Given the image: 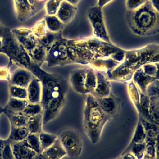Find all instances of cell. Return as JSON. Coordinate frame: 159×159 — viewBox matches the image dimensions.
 <instances>
[{
    "instance_id": "6da1fadb",
    "label": "cell",
    "mask_w": 159,
    "mask_h": 159,
    "mask_svg": "<svg viewBox=\"0 0 159 159\" xmlns=\"http://www.w3.org/2000/svg\"><path fill=\"white\" fill-rule=\"evenodd\" d=\"M27 70L40 81V103L43 109V124H47L58 115L66 103L68 91L67 81L58 73L44 71L32 61Z\"/></svg>"
},
{
    "instance_id": "7a4b0ae2",
    "label": "cell",
    "mask_w": 159,
    "mask_h": 159,
    "mask_svg": "<svg viewBox=\"0 0 159 159\" xmlns=\"http://www.w3.org/2000/svg\"><path fill=\"white\" fill-rule=\"evenodd\" d=\"M126 20L133 34L138 36H150L159 33V12L149 1L134 11H127Z\"/></svg>"
},
{
    "instance_id": "3957f363",
    "label": "cell",
    "mask_w": 159,
    "mask_h": 159,
    "mask_svg": "<svg viewBox=\"0 0 159 159\" xmlns=\"http://www.w3.org/2000/svg\"><path fill=\"white\" fill-rule=\"evenodd\" d=\"M84 96L83 128L92 144L97 143L106 124L111 119L99 106L95 97L91 93Z\"/></svg>"
},
{
    "instance_id": "277c9868",
    "label": "cell",
    "mask_w": 159,
    "mask_h": 159,
    "mask_svg": "<svg viewBox=\"0 0 159 159\" xmlns=\"http://www.w3.org/2000/svg\"><path fill=\"white\" fill-rule=\"evenodd\" d=\"M1 53L6 55L11 63H14L22 68L27 69L32 62L28 52L17 40L11 30L2 37Z\"/></svg>"
},
{
    "instance_id": "5b68a950",
    "label": "cell",
    "mask_w": 159,
    "mask_h": 159,
    "mask_svg": "<svg viewBox=\"0 0 159 159\" xmlns=\"http://www.w3.org/2000/svg\"><path fill=\"white\" fill-rule=\"evenodd\" d=\"M58 139L70 159H77L81 154L83 148V137L80 132L71 127H65L57 134Z\"/></svg>"
},
{
    "instance_id": "8992f818",
    "label": "cell",
    "mask_w": 159,
    "mask_h": 159,
    "mask_svg": "<svg viewBox=\"0 0 159 159\" xmlns=\"http://www.w3.org/2000/svg\"><path fill=\"white\" fill-rule=\"evenodd\" d=\"M47 50L45 62L48 67L64 66L73 63L68 39L59 37Z\"/></svg>"
},
{
    "instance_id": "52a82bcc",
    "label": "cell",
    "mask_w": 159,
    "mask_h": 159,
    "mask_svg": "<svg viewBox=\"0 0 159 159\" xmlns=\"http://www.w3.org/2000/svg\"><path fill=\"white\" fill-rule=\"evenodd\" d=\"M87 17L92 26L94 37L102 42L112 43L105 24L102 9L97 5L91 7L88 10Z\"/></svg>"
},
{
    "instance_id": "ba28073f",
    "label": "cell",
    "mask_w": 159,
    "mask_h": 159,
    "mask_svg": "<svg viewBox=\"0 0 159 159\" xmlns=\"http://www.w3.org/2000/svg\"><path fill=\"white\" fill-rule=\"evenodd\" d=\"M159 52V44L150 43L140 48L125 51V60L135 66L136 70L149 62L152 57Z\"/></svg>"
},
{
    "instance_id": "9c48e42d",
    "label": "cell",
    "mask_w": 159,
    "mask_h": 159,
    "mask_svg": "<svg viewBox=\"0 0 159 159\" xmlns=\"http://www.w3.org/2000/svg\"><path fill=\"white\" fill-rule=\"evenodd\" d=\"M135 70L136 68L134 65L124 60L112 70L106 71V75L109 80L129 83Z\"/></svg>"
},
{
    "instance_id": "30bf717a",
    "label": "cell",
    "mask_w": 159,
    "mask_h": 159,
    "mask_svg": "<svg viewBox=\"0 0 159 159\" xmlns=\"http://www.w3.org/2000/svg\"><path fill=\"white\" fill-rule=\"evenodd\" d=\"M95 98L102 110L111 119L117 117L122 105V100L119 98L111 93L107 96Z\"/></svg>"
},
{
    "instance_id": "8fae6325",
    "label": "cell",
    "mask_w": 159,
    "mask_h": 159,
    "mask_svg": "<svg viewBox=\"0 0 159 159\" xmlns=\"http://www.w3.org/2000/svg\"><path fill=\"white\" fill-rule=\"evenodd\" d=\"M11 31L17 40L28 53L37 45V38L33 34L31 29L20 27L14 29Z\"/></svg>"
},
{
    "instance_id": "7c38bea8",
    "label": "cell",
    "mask_w": 159,
    "mask_h": 159,
    "mask_svg": "<svg viewBox=\"0 0 159 159\" xmlns=\"http://www.w3.org/2000/svg\"><path fill=\"white\" fill-rule=\"evenodd\" d=\"M87 68H77L71 71L70 83L73 89L77 93L84 95L86 91L84 88V81Z\"/></svg>"
},
{
    "instance_id": "4fadbf2b",
    "label": "cell",
    "mask_w": 159,
    "mask_h": 159,
    "mask_svg": "<svg viewBox=\"0 0 159 159\" xmlns=\"http://www.w3.org/2000/svg\"><path fill=\"white\" fill-rule=\"evenodd\" d=\"M34 75L27 69L20 67L16 70L9 79L10 85H15L27 88Z\"/></svg>"
},
{
    "instance_id": "5bb4252c",
    "label": "cell",
    "mask_w": 159,
    "mask_h": 159,
    "mask_svg": "<svg viewBox=\"0 0 159 159\" xmlns=\"http://www.w3.org/2000/svg\"><path fill=\"white\" fill-rule=\"evenodd\" d=\"M97 82L96 88L92 94L96 98H103L111 93V85L106 75L101 71H96Z\"/></svg>"
},
{
    "instance_id": "9a60e30c",
    "label": "cell",
    "mask_w": 159,
    "mask_h": 159,
    "mask_svg": "<svg viewBox=\"0 0 159 159\" xmlns=\"http://www.w3.org/2000/svg\"><path fill=\"white\" fill-rule=\"evenodd\" d=\"M69 45L71 47L74 63L89 65V63L96 58V54L89 49L80 48L71 45Z\"/></svg>"
},
{
    "instance_id": "2e32d148",
    "label": "cell",
    "mask_w": 159,
    "mask_h": 159,
    "mask_svg": "<svg viewBox=\"0 0 159 159\" xmlns=\"http://www.w3.org/2000/svg\"><path fill=\"white\" fill-rule=\"evenodd\" d=\"M76 6H73L64 0L61 2L56 16L64 24L66 25L72 21L76 15Z\"/></svg>"
},
{
    "instance_id": "e0dca14e",
    "label": "cell",
    "mask_w": 159,
    "mask_h": 159,
    "mask_svg": "<svg viewBox=\"0 0 159 159\" xmlns=\"http://www.w3.org/2000/svg\"><path fill=\"white\" fill-rule=\"evenodd\" d=\"M15 159H32L37 153L26 144L25 140L18 142H11Z\"/></svg>"
},
{
    "instance_id": "ac0fdd59",
    "label": "cell",
    "mask_w": 159,
    "mask_h": 159,
    "mask_svg": "<svg viewBox=\"0 0 159 159\" xmlns=\"http://www.w3.org/2000/svg\"><path fill=\"white\" fill-rule=\"evenodd\" d=\"M27 98L29 103H40L42 96V86L40 81L34 76L27 87Z\"/></svg>"
},
{
    "instance_id": "d6986e66",
    "label": "cell",
    "mask_w": 159,
    "mask_h": 159,
    "mask_svg": "<svg viewBox=\"0 0 159 159\" xmlns=\"http://www.w3.org/2000/svg\"><path fill=\"white\" fill-rule=\"evenodd\" d=\"M119 63L110 57H96L89 65L96 71L106 72L112 70Z\"/></svg>"
},
{
    "instance_id": "ffe728a7",
    "label": "cell",
    "mask_w": 159,
    "mask_h": 159,
    "mask_svg": "<svg viewBox=\"0 0 159 159\" xmlns=\"http://www.w3.org/2000/svg\"><path fill=\"white\" fill-rule=\"evenodd\" d=\"M155 79V77L146 75L142 67H140L135 71L132 77V81L143 93L146 94L147 87Z\"/></svg>"
},
{
    "instance_id": "44dd1931",
    "label": "cell",
    "mask_w": 159,
    "mask_h": 159,
    "mask_svg": "<svg viewBox=\"0 0 159 159\" xmlns=\"http://www.w3.org/2000/svg\"><path fill=\"white\" fill-rule=\"evenodd\" d=\"M14 2L16 16L19 21H25L33 16L32 7L28 0H14Z\"/></svg>"
},
{
    "instance_id": "7402d4cb",
    "label": "cell",
    "mask_w": 159,
    "mask_h": 159,
    "mask_svg": "<svg viewBox=\"0 0 159 159\" xmlns=\"http://www.w3.org/2000/svg\"><path fill=\"white\" fill-rule=\"evenodd\" d=\"M42 153L47 159H61L66 156V153L58 139L51 146L44 150Z\"/></svg>"
},
{
    "instance_id": "603a6c76",
    "label": "cell",
    "mask_w": 159,
    "mask_h": 159,
    "mask_svg": "<svg viewBox=\"0 0 159 159\" xmlns=\"http://www.w3.org/2000/svg\"><path fill=\"white\" fill-rule=\"evenodd\" d=\"M4 113L8 118L11 126L16 127H26L28 117L25 116L22 112H12L5 109Z\"/></svg>"
},
{
    "instance_id": "cb8c5ba5",
    "label": "cell",
    "mask_w": 159,
    "mask_h": 159,
    "mask_svg": "<svg viewBox=\"0 0 159 159\" xmlns=\"http://www.w3.org/2000/svg\"><path fill=\"white\" fill-rule=\"evenodd\" d=\"M43 114L42 113L30 116L27 119L26 127L29 134H39L42 131Z\"/></svg>"
},
{
    "instance_id": "d4e9b609",
    "label": "cell",
    "mask_w": 159,
    "mask_h": 159,
    "mask_svg": "<svg viewBox=\"0 0 159 159\" xmlns=\"http://www.w3.org/2000/svg\"><path fill=\"white\" fill-rule=\"evenodd\" d=\"M139 120L140 121L145 130L147 135V140L156 139L159 135V126L155 123L145 119L140 115H139Z\"/></svg>"
},
{
    "instance_id": "484cf974",
    "label": "cell",
    "mask_w": 159,
    "mask_h": 159,
    "mask_svg": "<svg viewBox=\"0 0 159 159\" xmlns=\"http://www.w3.org/2000/svg\"><path fill=\"white\" fill-rule=\"evenodd\" d=\"M32 61L41 67L42 65L45 62L47 57V50L42 45L37 43V45L28 53Z\"/></svg>"
},
{
    "instance_id": "4316f807",
    "label": "cell",
    "mask_w": 159,
    "mask_h": 159,
    "mask_svg": "<svg viewBox=\"0 0 159 159\" xmlns=\"http://www.w3.org/2000/svg\"><path fill=\"white\" fill-rule=\"evenodd\" d=\"M29 132L26 127H16L11 125V132L7 140L10 142H18L24 140Z\"/></svg>"
},
{
    "instance_id": "83f0119b",
    "label": "cell",
    "mask_w": 159,
    "mask_h": 159,
    "mask_svg": "<svg viewBox=\"0 0 159 159\" xmlns=\"http://www.w3.org/2000/svg\"><path fill=\"white\" fill-rule=\"evenodd\" d=\"M47 29L48 31L57 33L61 32L64 29L65 24H64L56 15L48 16L46 15L43 18Z\"/></svg>"
},
{
    "instance_id": "f1b7e54d",
    "label": "cell",
    "mask_w": 159,
    "mask_h": 159,
    "mask_svg": "<svg viewBox=\"0 0 159 159\" xmlns=\"http://www.w3.org/2000/svg\"><path fill=\"white\" fill-rule=\"evenodd\" d=\"M149 104H150V99L149 97L142 92L139 106L137 109L138 111L139 115H140L142 117L145 119L152 122L149 114Z\"/></svg>"
},
{
    "instance_id": "f546056e",
    "label": "cell",
    "mask_w": 159,
    "mask_h": 159,
    "mask_svg": "<svg viewBox=\"0 0 159 159\" xmlns=\"http://www.w3.org/2000/svg\"><path fill=\"white\" fill-rule=\"evenodd\" d=\"M61 36H62L61 32L54 33L48 31L42 37L37 39V43L43 46L47 50Z\"/></svg>"
},
{
    "instance_id": "4dcf8cb0",
    "label": "cell",
    "mask_w": 159,
    "mask_h": 159,
    "mask_svg": "<svg viewBox=\"0 0 159 159\" xmlns=\"http://www.w3.org/2000/svg\"><path fill=\"white\" fill-rule=\"evenodd\" d=\"M121 50L120 48L112 43L103 42L98 50L96 57H111L116 52Z\"/></svg>"
},
{
    "instance_id": "1f68e13d",
    "label": "cell",
    "mask_w": 159,
    "mask_h": 159,
    "mask_svg": "<svg viewBox=\"0 0 159 159\" xmlns=\"http://www.w3.org/2000/svg\"><path fill=\"white\" fill-rule=\"evenodd\" d=\"M28 104L29 102L27 99H19L9 97L4 108L12 112H22Z\"/></svg>"
},
{
    "instance_id": "d6a6232c",
    "label": "cell",
    "mask_w": 159,
    "mask_h": 159,
    "mask_svg": "<svg viewBox=\"0 0 159 159\" xmlns=\"http://www.w3.org/2000/svg\"><path fill=\"white\" fill-rule=\"evenodd\" d=\"M97 82V78L96 71L93 68H88L86 73L84 88L86 91V93H91L94 91Z\"/></svg>"
},
{
    "instance_id": "836d02e7",
    "label": "cell",
    "mask_w": 159,
    "mask_h": 159,
    "mask_svg": "<svg viewBox=\"0 0 159 159\" xmlns=\"http://www.w3.org/2000/svg\"><path fill=\"white\" fill-rule=\"evenodd\" d=\"M149 114L152 122L159 126V99L151 96L149 97Z\"/></svg>"
},
{
    "instance_id": "e575fe53",
    "label": "cell",
    "mask_w": 159,
    "mask_h": 159,
    "mask_svg": "<svg viewBox=\"0 0 159 159\" xmlns=\"http://www.w3.org/2000/svg\"><path fill=\"white\" fill-rule=\"evenodd\" d=\"M145 146L146 142L142 143H130L122 154L130 152L132 153L137 158V159H142L145 150Z\"/></svg>"
},
{
    "instance_id": "d590c367",
    "label": "cell",
    "mask_w": 159,
    "mask_h": 159,
    "mask_svg": "<svg viewBox=\"0 0 159 159\" xmlns=\"http://www.w3.org/2000/svg\"><path fill=\"white\" fill-rule=\"evenodd\" d=\"M128 91L132 102L135 106L136 109H137L139 106L142 91L139 89L132 80L128 83Z\"/></svg>"
},
{
    "instance_id": "8d00e7d4",
    "label": "cell",
    "mask_w": 159,
    "mask_h": 159,
    "mask_svg": "<svg viewBox=\"0 0 159 159\" xmlns=\"http://www.w3.org/2000/svg\"><path fill=\"white\" fill-rule=\"evenodd\" d=\"M39 140L42 152L51 146L58 139L57 135L42 131L39 134Z\"/></svg>"
},
{
    "instance_id": "74e56055",
    "label": "cell",
    "mask_w": 159,
    "mask_h": 159,
    "mask_svg": "<svg viewBox=\"0 0 159 159\" xmlns=\"http://www.w3.org/2000/svg\"><path fill=\"white\" fill-rule=\"evenodd\" d=\"M147 135L142 124L139 120L130 143H142L146 142Z\"/></svg>"
},
{
    "instance_id": "f35d334b",
    "label": "cell",
    "mask_w": 159,
    "mask_h": 159,
    "mask_svg": "<svg viewBox=\"0 0 159 159\" xmlns=\"http://www.w3.org/2000/svg\"><path fill=\"white\" fill-rule=\"evenodd\" d=\"M25 142L28 147L35 151L37 153H41L42 152L39 134H29L25 139Z\"/></svg>"
},
{
    "instance_id": "ab89813d",
    "label": "cell",
    "mask_w": 159,
    "mask_h": 159,
    "mask_svg": "<svg viewBox=\"0 0 159 159\" xmlns=\"http://www.w3.org/2000/svg\"><path fill=\"white\" fill-rule=\"evenodd\" d=\"M9 97L19 99H27V88L9 85Z\"/></svg>"
},
{
    "instance_id": "60d3db41",
    "label": "cell",
    "mask_w": 159,
    "mask_h": 159,
    "mask_svg": "<svg viewBox=\"0 0 159 159\" xmlns=\"http://www.w3.org/2000/svg\"><path fill=\"white\" fill-rule=\"evenodd\" d=\"M156 157L155 139L147 140L145 150L142 159H156Z\"/></svg>"
},
{
    "instance_id": "b9f144b4",
    "label": "cell",
    "mask_w": 159,
    "mask_h": 159,
    "mask_svg": "<svg viewBox=\"0 0 159 159\" xmlns=\"http://www.w3.org/2000/svg\"><path fill=\"white\" fill-rule=\"evenodd\" d=\"M42 106L40 103H29L25 107L22 112L27 117L35 116L42 113Z\"/></svg>"
},
{
    "instance_id": "7bdbcfd3",
    "label": "cell",
    "mask_w": 159,
    "mask_h": 159,
    "mask_svg": "<svg viewBox=\"0 0 159 159\" xmlns=\"http://www.w3.org/2000/svg\"><path fill=\"white\" fill-rule=\"evenodd\" d=\"M31 30L37 39L42 37L48 31L43 19L38 21L31 28Z\"/></svg>"
},
{
    "instance_id": "ee69618b",
    "label": "cell",
    "mask_w": 159,
    "mask_h": 159,
    "mask_svg": "<svg viewBox=\"0 0 159 159\" xmlns=\"http://www.w3.org/2000/svg\"><path fill=\"white\" fill-rule=\"evenodd\" d=\"M61 2V0H47L45 4L46 15H56Z\"/></svg>"
},
{
    "instance_id": "f6af8a7d",
    "label": "cell",
    "mask_w": 159,
    "mask_h": 159,
    "mask_svg": "<svg viewBox=\"0 0 159 159\" xmlns=\"http://www.w3.org/2000/svg\"><path fill=\"white\" fill-rule=\"evenodd\" d=\"M146 94L148 97L153 96L159 99V80L155 79L147 88Z\"/></svg>"
},
{
    "instance_id": "bcb514c9",
    "label": "cell",
    "mask_w": 159,
    "mask_h": 159,
    "mask_svg": "<svg viewBox=\"0 0 159 159\" xmlns=\"http://www.w3.org/2000/svg\"><path fill=\"white\" fill-rule=\"evenodd\" d=\"M148 1V0H125L127 11L136 10L143 6Z\"/></svg>"
},
{
    "instance_id": "7dc6e473",
    "label": "cell",
    "mask_w": 159,
    "mask_h": 159,
    "mask_svg": "<svg viewBox=\"0 0 159 159\" xmlns=\"http://www.w3.org/2000/svg\"><path fill=\"white\" fill-rule=\"evenodd\" d=\"M2 159H15L11 144L7 140H4V147L2 149Z\"/></svg>"
},
{
    "instance_id": "c3c4849f",
    "label": "cell",
    "mask_w": 159,
    "mask_h": 159,
    "mask_svg": "<svg viewBox=\"0 0 159 159\" xmlns=\"http://www.w3.org/2000/svg\"><path fill=\"white\" fill-rule=\"evenodd\" d=\"M141 67H142L143 72L146 75L150 76H153V77L155 76L156 72H157V66H156L155 63H147L143 65Z\"/></svg>"
},
{
    "instance_id": "681fc988",
    "label": "cell",
    "mask_w": 159,
    "mask_h": 159,
    "mask_svg": "<svg viewBox=\"0 0 159 159\" xmlns=\"http://www.w3.org/2000/svg\"><path fill=\"white\" fill-rule=\"evenodd\" d=\"M10 75H11L9 74L8 67L0 68V79L9 80Z\"/></svg>"
},
{
    "instance_id": "f907efd6",
    "label": "cell",
    "mask_w": 159,
    "mask_h": 159,
    "mask_svg": "<svg viewBox=\"0 0 159 159\" xmlns=\"http://www.w3.org/2000/svg\"><path fill=\"white\" fill-rule=\"evenodd\" d=\"M10 30H11L9 28L5 27L4 25H2L0 23V38H2L3 36H4Z\"/></svg>"
},
{
    "instance_id": "816d5d0a",
    "label": "cell",
    "mask_w": 159,
    "mask_h": 159,
    "mask_svg": "<svg viewBox=\"0 0 159 159\" xmlns=\"http://www.w3.org/2000/svg\"><path fill=\"white\" fill-rule=\"evenodd\" d=\"M113 0H98L96 5L98 7L102 9V7H104L105 6H106L109 3L111 2Z\"/></svg>"
},
{
    "instance_id": "f5cc1de1",
    "label": "cell",
    "mask_w": 159,
    "mask_h": 159,
    "mask_svg": "<svg viewBox=\"0 0 159 159\" xmlns=\"http://www.w3.org/2000/svg\"><path fill=\"white\" fill-rule=\"evenodd\" d=\"M153 8L159 12V0H148Z\"/></svg>"
},
{
    "instance_id": "db71d44e",
    "label": "cell",
    "mask_w": 159,
    "mask_h": 159,
    "mask_svg": "<svg viewBox=\"0 0 159 159\" xmlns=\"http://www.w3.org/2000/svg\"><path fill=\"white\" fill-rule=\"evenodd\" d=\"M122 159H137V158L131 153L128 152L121 155Z\"/></svg>"
},
{
    "instance_id": "11a10c76",
    "label": "cell",
    "mask_w": 159,
    "mask_h": 159,
    "mask_svg": "<svg viewBox=\"0 0 159 159\" xmlns=\"http://www.w3.org/2000/svg\"><path fill=\"white\" fill-rule=\"evenodd\" d=\"M156 141V159H159V135L155 139Z\"/></svg>"
},
{
    "instance_id": "9f6ffc18",
    "label": "cell",
    "mask_w": 159,
    "mask_h": 159,
    "mask_svg": "<svg viewBox=\"0 0 159 159\" xmlns=\"http://www.w3.org/2000/svg\"><path fill=\"white\" fill-rule=\"evenodd\" d=\"M3 147H4V140L0 139V159H2Z\"/></svg>"
},
{
    "instance_id": "6f0895ef",
    "label": "cell",
    "mask_w": 159,
    "mask_h": 159,
    "mask_svg": "<svg viewBox=\"0 0 159 159\" xmlns=\"http://www.w3.org/2000/svg\"><path fill=\"white\" fill-rule=\"evenodd\" d=\"M32 159H47L43 155L42 153H37Z\"/></svg>"
},
{
    "instance_id": "680465c9",
    "label": "cell",
    "mask_w": 159,
    "mask_h": 159,
    "mask_svg": "<svg viewBox=\"0 0 159 159\" xmlns=\"http://www.w3.org/2000/svg\"><path fill=\"white\" fill-rule=\"evenodd\" d=\"M66 1H67L68 2H69L70 4L76 6V5L80 2V1L81 0H65Z\"/></svg>"
},
{
    "instance_id": "91938a15",
    "label": "cell",
    "mask_w": 159,
    "mask_h": 159,
    "mask_svg": "<svg viewBox=\"0 0 159 159\" xmlns=\"http://www.w3.org/2000/svg\"><path fill=\"white\" fill-rule=\"evenodd\" d=\"M155 65L157 66V72L155 77L157 80H159V63H155Z\"/></svg>"
},
{
    "instance_id": "94428289",
    "label": "cell",
    "mask_w": 159,
    "mask_h": 159,
    "mask_svg": "<svg viewBox=\"0 0 159 159\" xmlns=\"http://www.w3.org/2000/svg\"><path fill=\"white\" fill-rule=\"evenodd\" d=\"M4 111H5L4 107H2L1 106H0V115H1L2 113H4Z\"/></svg>"
},
{
    "instance_id": "6125c7cd",
    "label": "cell",
    "mask_w": 159,
    "mask_h": 159,
    "mask_svg": "<svg viewBox=\"0 0 159 159\" xmlns=\"http://www.w3.org/2000/svg\"><path fill=\"white\" fill-rule=\"evenodd\" d=\"M2 48V38H0V53Z\"/></svg>"
},
{
    "instance_id": "be15d7a7",
    "label": "cell",
    "mask_w": 159,
    "mask_h": 159,
    "mask_svg": "<svg viewBox=\"0 0 159 159\" xmlns=\"http://www.w3.org/2000/svg\"><path fill=\"white\" fill-rule=\"evenodd\" d=\"M117 159H122V157H121V156H120V157H119Z\"/></svg>"
},
{
    "instance_id": "e7e4bbea",
    "label": "cell",
    "mask_w": 159,
    "mask_h": 159,
    "mask_svg": "<svg viewBox=\"0 0 159 159\" xmlns=\"http://www.w3.org/2000/svg\"><path fill=\"white\" fill-rule=\"evenodd\" d=\"M61 1H64V0H61Z\"/></svg>"
}]
</instances>
